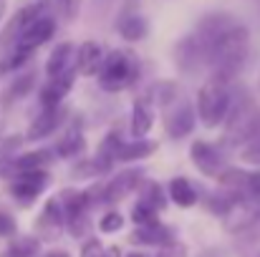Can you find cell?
Masks as SVG:
<instances>
[{"instance_id": "24", "label": "cell", "mask_w": 260, "mask_h": 257, "mask_svg": "<svg viewBox=\"0 0 260 257\" xmlns=\"http://www.w3.org/2000/svg\"><path fill=\"white\" fill-rule=\"evenodd\" d=\"M0 257H41V240L33 235L15 237Z\"/></svg>"}, {"instance_id": "5", "label": "cell", "mask_w": 260, "mask_h": 257, "mask_svg": "<svg viewBox=\"0 0 260 257\" xmlns=\"http://www.w3.org/2000/svg\"><path fill=\"white\" fill-rule=\"evenodd\" d=\"M220 217L222 227L230 235L245 232L260 222V194H233L228 192L220 197Z\"/></svg>"}, {"instance_id": "41", "label": "cell", "mask_w": 260, "mask_h": 257, "mask_svg": "<svg viewBox=\"0 0 260 257\" xmlns=\"http://www.w3.org/2000/svg\"><path fill=\"white\" fill-rule=\"evenodd\" d=\"M258 91H260V76H258Z\"/></svg>"}, {"instance_id": "42", "label": "cell", "mask_w": 260, "mask_h": 257, "mask_svg": "<svg viewBox=\"0 0 260 257\" xmlns=\"http://www.w3.org/2000/svg\"><path fill=\"white\" fill-rule=\"evenodd\" d=\"M258 257H260V252H258Z\"/></svg>"}, {"instance_id": "17", "label": "cell", "mask_w": 260, "mask_h": 257, "mask_svg": "<svg viewBox=\"0 0 260 257\" xmlns=\"http://www.w3.org/2000/svg\"><path fill=\"white\" fill-rule=\"evenodd\" d=\"M129 240L137 242V245H154V247H162V245L174 242V232L170 227L159 225V222H152V225H139V227L132 232Z\"/></svg>"}, {"instance_id": "19", "label": "cell", "mask_w": 260, "mask_h": 257, "mask_svg": "<svg viewBox=\"0 0 260 257\" xmlns=\"http://www.w3.org/2000/svg\"><path fill=\"white\" fill-rule=\"evenodd\" d=\"M152 126H154V111H152V103L147 101V98H139L137 103H134V108H132V136L134 139H142V136H147L149 131H152Z\"/></svg>"}, {"instance_id": "2", "label": "cell", "mask_w": 260, "mask_h": 257, "mask_svg": "<svg viewBox=\"0 0 260 257\" xmlns=\"http://www.w3.org/2000/svg\"><path fill=\"white\" fill-rule=\"evenodd\" d=\"M222 126V141L235 149L243 146L260 131V106L250 96H243L238 103H230Z\"/></svg>"}, {"instance_id": "33", "label": "cell", "mask_w": 260, "mask_h": 257, "mask_svg": "<svg viewBox=\"0 0 260 257\" xmlns=\"http://www.w3.org/2000/svg\"><path fill=\"white\" fill-rule=\"evenodd\" d=\"M154 257H187V247H184L182 242L174 240V242H170V245H162Z\"/></svg>"}, {"instance_id": "25", "label": "cell", "mask_w": 260, "mask_h": 257, "mask_svg": "<svg viewBox=\"0 0 260 257\" xmlns=\"http://www.w3.org/2000/svg\"><path fill=\"white\" fill-rule=\"evenodd\" d=\"M84 146H86L84 134H81V131H71V134H66V136L56 144V154L63 157V159H74V157H79V154L84 152Z\"/></svg>"}, {"instance_id": "6", "label": "cell", "mask_w": 260, "mask_h": 257, "mask_svg": "<svg viewBox=\"0 0 260 257\" xmlns=\"http://www.w3.org/2000/svg\"><path fill=\"white\" fill-rule=\"evenodd\" d=\"M61 199V207H63V219H66V227L74 237H84L91 227L88 222V209H91V202H88L86 192H76V189H63L58 194Z\"/></svg>"}, {"instance_id": "12", "label": "cell", "mask_w": 260, "mask_h": 257, "mask_svg": "<svg viewBox=\"0 0 260 257\" xmlns=\"http://www.w3.org/2000/svg\"><path fill=\"white\" fill-rule=\"evenodd\" d=\"M194 124H197V111L192 103L187 101H179L172 111L165 116V131L170 139H184L194 131Z\"/></svg>"}, {"instance_id": "14", "label": "cell", "mask_w": 260, "mask_h": 257, "mask_svg": "<svg viewBox=\"0 0 260 257\" xmlns=\"http://www.w3.org/2000/svg\"><path fill=\"white\" fill-rule=\"evenodd\" d=\"M76 84V68L48 79V84L41 88V108H56L61 106V101L69 96V91Z\"/></svg>"}, {"instance_id": "3", "label": "cell", "mask_w": 260, "mask_h": 257, "mask_svg": "<svg viewBox=\"0 0 260 257\" xmlns=\"http://www.w3.org/2000/svg\"><path fill=\"white\" fill-rule=\"evenodd\" d=\"M230 103H233V93H230V81L225 79H217V76H210L200 93H197V119L207 126V129H217L228 111H230Z\"/></svg>"}, {"instance_id": "37", "label": "cell", "mask_w": 260, "mask_h": 257, "mask_svg": "<svg viewBox=\"0 0 260 257\" xmlns=\"http://www.w3.org/2000/svg\"><path fill=\"white\" fill-rule=\"evenodd\" d=\"M43 257H71V255L63 252V250H53V252H48V255H43Z\"/></svg>"}, {"instance_id": "36", "label": "cell", "mask_w": 260, "mask_h": 257, "mask_svg": "<svg viewBox=\"0 0 260 257\" xmlns=\"http://www.w3.org/2000/svg\"><path fill=\"white\" fill-rule=\"evenodd\" d=\"M101 257H121V250H119V247H106Z\"/></svg>"}, {"instance_id": "38", "label": "cell", "mask_w": 260, "mask_h": 257, "mask_svg": "<svg viewBox=\"0 0 260 257\" xmlns=\"http://www.w3.org/2000/svg\"><path fill=\"white\" fill-rule=\"evenodd\" d=\"M5 8H8V0H0V20H3V15H5Z\"/></svg>"}, {"instance_id": "39", "label": "cell", "mask_w": 260, "mask_h": 257, "mask_svg": "<svg viewBox=\"0 0 260 257\" xmlns=\"http://www.w3.org/2000/svg\"><path fill=\"white\" fill-rule=\"evenodd\" d=\"M3 134H5V124L0 121V139H3Z\"/></svg>"}, {"instance_id": "15", "label": "cell", "mask_w": 260, "mask_h": 257, "mask_svg": "<svg viewBox=\"0 0 260 257\" xmlns=\"http://www.w3.org/2000/svg\"><path fill=\"white\" fill-rule=\"evenodd\" d=\"M104 56L106 53H104V48L96 41H84L76 48V74H81V76H96L99 68H101Z\"/></svg>"}, {"instance_id": "9", "label": "cell", "mask_w": 260, "mask_h": 257, "mask_svg": "<svg viewBox=\"0 0 260 257\" xmlns=\"http://www.w3.org/2000/svg\"><path fill=\"white\" fill-rule=\"evenodd\" d=\"M189 159H192V164L197 167L200 174H205V176H210V179H217V176L225 171V167H228L222 152H220L215 144H207V141H202V139L192 141V146H189Z\"/></svg>"}, {"instance_id": "40", "label": "cell", "mask_w": 260, "mask_h": 257, "mask_svg": "<svg viewBox=\"0 0 260 257\" xmlns=\"http://www.w3.org/2000/svg\"><path fill=\"white\" fill-rule=\"evenodd\" d=\"M126 257H144V255H142V252H129Z\"/></svg>"}, {"instance_id": "7", "label": "cell", "mask_w": 260, "mask_h": 257, "mask_svg": "<svg viewBox=\"0 0 260 257\" xmlns=\"http://www.w3.org/2000/svg\"><path fill=\"white\" fill-rule=\"evenodd\" d=\"M53 33H56V18L41 13L38 18H33V20L18 33V38L13 41V48H15V51H23V53H33V51H38L41 46H46V43L53 38Z\"/></svg>"}, {"instance_id": "16", "label": "cell", "mask_w": 260, "mask_h": 257, "mask_svg": "<svg viewBox=\"0 0 260 257\" xmlns=\"http://www.w3.org/2000/svg\"><path fill=\"white\" fill-rule=\"evenodd\" d=\"M71 68H76V46L74 43H58L46 61V76L53 79V76H61Z\"/></svg>"}, {"instance_id": "26", "label": "cell", "mask_w": 260, "mask_h": 257, "mask_svg": "<svg viewBox=\"0 0 260 257\" xmlns=\"http://www.w3.org/2000/svg\"><path fill=\"white\" fill-rule=\"evenodd\" d=\"M149 103H157V106H167V103H172L177 101V86L172 81H159V84H154L149 88V93L144 96Z\"/></svg>"}, {"instance_id": "34", "label": "cell", "mask_w": 260, "mask_h": 257, "mask_svg": "<svg viewBox=\"0 0 260 257\" xmlns=\"http://www.w3.org/2000/svg\"><path fill=\"white\" fill-rule=\"evenodd\" d=\"M33 84V76H23V79H18L15 84L10 86V91H8V96L10 98H20L23 93H28V88Z\"/></svg>"}, {"instance_id": "22", "label": "cell", "mask_w": 260, "mask_h": 257, "mask_svg": "<svg viewBox=\"0 0 260 257\" xmlns=\"http://www.w3.org/2000/svg\"><path fill=\"white\" fill-rule=\"evenodd\" d=\"M41 13H43L41 5H25V8H20V10L13 15V20L5 25V30H3V41H15L18 33H20L33 18H38Z\"/></svg>"}, {"instance_id": "32", "label": "cell", "mask_w": 260, "mask_h": 257, "mask_svg": "<svg viewBox=\"0 0 260 257\" xmlns=\"http://www.w3.org/2000/svg\"><path fill=\"white\" fill-rule=\"evenodd\" d=\"M15 232H18L15 217H13L10 212L0 209V237H15Z\"/></svg>"}, {"instance_id": "18", "label": "cell", "mask_w": 260, "mask_h": 257, "mask_svg": "<svg viewBox=\"0 0 260 257\" xmlns=\"http://www.w3.org/2000/svg\"><path fill=\"white\" fill-rule=\"evenodd\" d=\"M58 124H61V106H56V108H43V111L33 119V124L28 126L25 139H28V141L46 139V136H51V134L58 129Z\"/></svg>"}, {"instance_id": "27", "label": "cell", "mask_w": 260, "mask_h": 257, "mask_svg": "<svg viewBox=\"0 0 260 257\" xmlns=\"http://www.w3.org/2000/svg\"><path fill=\"white\" fill-rule=\"evenodd\" d=\"M139 202H144V204H149V207H154L157 212H162L165 207H167V197H165V189L157 184V181H147L144 187H142V197H139Z\"/></svg>"}, {"instance_id": "1", "label": "cell", "mask_w": 260, "mask_h": 257, "mask_svg": "<svg viewBox=\"0 0 260 257\" xmlns=\"http://www.w3.org/2000/svg\"><path fill=\"white\" fill-rule=\"evenodd\" d=\"M200 48L205 71L210 76L233 81L250 53V33L243 20H238L230 13H210L202 15V20L189 33Z\"/></svg>"}, {"instance_id": "20", "label": "cell", "mask_w": 260, "mask_h": 257, "mask_svg": "<svg viewBox=\"0 0 260 257\" xmlns=\"http://www.w3.org/2000/svg\"><path fill=\"white\" fill-rule=\"evenodd\" d=\"M116 28H119V35L126 38V41H132V43L144 41L147 33H149V23H147V18L139 15V13H129V15H124V18L119 20Z\"/></svg>"}, {"instance_id": "23", "label": "cell", "mask_w": 260, "mask_h": 257, "mask_svg": "<svg viewBox=\"0 0 260 257\" xmlns=\"http://www.w3.org/2000/svg\"><path fill=\"white\" fill-rule=\"evenodd\" d=\"M53 154H56V152L38 149V152H28V154L13 157V174H18V171H30V169H46V164L51 162Z\"/></svg>"}, {"instance_id": "35", "label": "cell", "mask_w": 260, "mask_h": 257, "mask_svg": "<svg viewBox=\"0 0 260 257\" xmlns=\"http://www.w3.org/2000/svg\"><path fill=\"white\" fill-rule=\"evenodd\" d=\"M104 255V245L96 240V237H91L84 242V247H81V255L79 257H101Z\"/></svg>"}, {"instance_id": "28", "label": "cell", "mask_w": 260, "mask_h": 257, "mask_svg": "<svg viewBox=\"0 0 260 257\" xmlns=\"http://www.w3.org/2000/svg\"><path fill=\"white\" fill-rule=\"evenodd\" d=\"M157 209L154 207H149V204H144V202H137L134 204V209H132V222L139 227V225H152V222H159L157 219Z\"/></svg>"}, {"instance_id": "8", "label": "cell", "mask_w": 260, "mask_h": 257, "mask_svg": "<svg viewBox=\"0 0 260 257\" xmlns=\"http://www.w3.org/2000/svg\"><path fill=\"white\" fill-rule=\"evenodd\" d=\"M46 187H48V171L46 169L18 171V174H13L10 194H13L20 204H30V202H36V199L43 194Z\"/></svg>"}, {"instance_id": "10", "label": "cell", "mask_w": 260, "mask_h": 257, "mask_svg": "<svg viewBox=\"0 0 260 257\" xmlns=\"http://www.w3.org/2000/svg\"><path fill=\"white\" fill-rule=\"evenodd\" d=\"M66 227V219H63V207H61V199L58 197H51L46 202V207L41 209L38 219H36V237L43 242H51L61 235V230Z\"/></svg>"}, {"instance_id": "11", "label": "cell", "mask_w": 260, "mask_h": 257, "mask_svg": "<svg viewBox=\"0 0 260 257\" xmlns=\"http://www.w3.org/2000/svg\"><path fill=\"white\" fill-rule=\"evenodd\" d=\"M142 176H144V171L142 169L119 171L114 179H109V181L101 187V199H104V202H109V204H116V202L126 199L132 192H137V189H139Z\"/></svg>"}, {"instance_id": "4", "label": "cell", "mask_w": 260, "mask_h": 257, "mask_svg": "<svg viewBox=\"0 0 260 257\" xmlns=\"http://www.w3.org/2000/svg\"><path fill=\"white\" fill-rule=\"evenodd\" d=\"M96 79H99V86L104 91L121 93L129 86L137 84V79H139V61L129 51H111L109 56H104Z\"/></svg>"}, {"instance_id": "13", "label": "cell", "mask_w": 260, "mask_h": 257, "mask_svg": "<svg viewBox=\"0 0 260 257\" xmlns=\"http://www.w3.org/2000/svg\"><path fill=\"white\" fill-rule=\"evenodd\" d=\"M217 181L233 194H260V171H243L225 167Z\"/></svg>"}, {"instance_id": "21", "label": "cell", "mask_w": 260, "mask_h": 257, "mask_svg": "<svg viewBox=\"0 0 260 257\" xmlns=\"http://www.w3.org/2000/svg\"><path fill=\"white\" fill-rule=\"evenodd\" d=\"M170 199L177 207H194L197 204V189L192 187V181L187 176H174L170 181Z\"/></svg>"}, {"instance_id": "31", "label": "cell", "mask_w": 260, "mask_h": 257, "mask_svg": "<svg viewBox=\"0 0 260 257\" xmlns=\"http://www.w3.org/2000/svg\"><path fill=\"white\" fill-rule=\"evenodd\" d=\"M53 3H56L58 15H61L66 23H71V20L79 18V13H81V3H84V0H53Z\"/></svg>"}, {"instance_id": "29", "label": "cell", "mask_w": 260, "mask_h": 257, "mask_svg": "<svg viewBox=\"0 0 260 257\" xmlns=\"http://www.w3.org/2000/svg\"><path fill=\"white\" fill-rule=\"evenodd\" d=\"M240 159L245 164H253V167H260V131L240 146Z\"/></svg>"}, {"instance_id": "30", "label": "cell", "mask_w": 260, "mask_h": 257, "mask_svg": "<svg viewBox=\"0 0 260 257\" xmlns=\"http://www.w3.org/2000/svg\"><path fill=\"white\" fill-rule=\"evenodd\" d=\"M121 227H124V217H121L116 209L106 212V214L99 219V230H101L104 235H114V232H119Z\"/></svg>"}]
</instances>
